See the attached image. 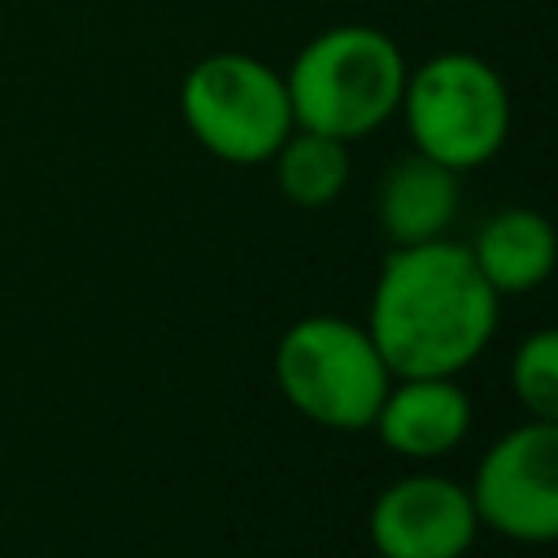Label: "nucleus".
Instances as JSON below:
<instances>
[{"label":"nucleus","mask_w":558,"mask_h":558,"mask_svg":"<svg viewBox=\"0 0 558 558\" xmlns=\"http://www.w3.org/2000/svg\"><path fill=\"white\" fill-rule=\"evenodd\" d=\"M480 519L466 484L449 475H401L366 514V536L379 558H462L475 545Z\"/></svg>","instance_id":"nucleus-7"},{"label":"nucleus","mask_w":558,"mask_h":558,"mask_svg":"<svg viewBox=\"0 0 558 558\" xmlns=\"http://www.w3.org/2000/svg\"><path fill=\"white\" fill-rule=\"evenodd\" d=\"M405 70V52L388 31L371 22L327 26L283 70L292 122L344 144L366 140L397 113Z\"/></svg>","instance_id":"nucleus-2"},{"label":"nucleus","mask_w":558,"mask_h":558,"mask_svg":"<svg viewBox=\"0 0 558 558\" xmlns=\"http://www.w3.org/2000/svg\"><path fill=\"white\" fill-rule=\"evenodd\" d=\"M466 248L497 296L541 288L554 270V257H558V240H554L549 218L536 209H523V205L497 209L475 231V240Z\"/></svg>","instance_id":"nucleus-10"},{"label":"nucleus","mask_w":558,"mask_h":558,"mask_svg":"<svg viewBox=\"0 0 558 558\" xmlns=\"http://www.w3.org/2000/svg\"><path fill=\"white\" fill-rule=\"evenodd\" d=\"M497 331V292L480 275L466 244L423 240L392 244L379 266L366 336L392 379L458 375Z\"/></svg>","instance_id":"nucleus-1"},{"label":"nucleus","mask_w":558,"mask_h":558,"mask_svg":"<svg viewBox=\"0 0 558 558\" xmlns=\"http://www.w3.org/2000/svg\"><path fill=\"white\" fill-rule=\"evenodd\" d=\"M179 113L192 140L231 166H262L292 135L283 74L253 52H209L179 83Z\"/></svg>","instance_id":"nucleus-4"},{"label":"nucleus","mask_w":558,"mask_h":558,"mask_svg":"<svg viewBox=\"0 0 558 558\" xmlns=\"http://www.w3.org/2000/svg\"><path fill=\"white\" fill-rule=\"evenodd\" d=\"M371 427L379 440L410 458V462H432L458 449L471 432V397L453 384V375H410L392 379Z\"/></svg>","instance_id":"nucleus-8"},{"label":"nucleus","mask_w":558,"mask_h":558,"mask_svg":"<svg viewBox=\"0 0 558 558\" xmlns=\"http://www.w3.org/2000/svg\"><path fill=\"white\" fill-rule=\"evenodd\" d=\"M480 527L523 545L558 536V423L532 418L510 427L466 484Z\"/></svg>","instance_id":"nucleus-6"},{"label":"nucleus","mask_w":558,"mask_h":558,"mask_svg":"<svg viewBox=\"0 0 558 558\" xmlns=\"http://www.w3.org/2000/svg\"><path fill=\"white\" fill-rule=\"evenodd\" d=\"M510 388L532 418H558V336L532 331L510 357Z\"/></svg>","instance_id":"nucleus-12"},{"label":"nucleus","mask_w":558,"mask_h":558,"mask_svg":"<svg viewBox=\"0 0 558 558\" xmlns=\"http://www.w3.org/2000/svg\"><path fill=\"white\" fill-rule=\"evenodd\" d=\"M458 205L462 174L423 153H401L375 187V218L392 244L440 240L458 218Z\"/></svg>","instance_id":"nucleus-9"},{"label":"nucleus","mask_w":558,"mask_h":558,"mask_svg":"<svg viewBox=\"0 0 558 558\" xmlns=\"http://www.w3.org/2000/svg\"><path fill=\"white\" fill-rule=\"evenodd\" d=\"M414 153L449 166L475 170L493 161L510 135V92L506 78L480 52H432L405 70L397 105Z\"/></svg>","instance_id":"nucleus-3"},{"label":"nucleus","mask_w":558,"mask_h":558,"mask_svg":"<svg viewBox=\"0 0 558 558\" xmlns=\"http://www.w3.org/2000/svg\"><path fill=\"white\" fill-rule=\"evenodd\" d=\"M275 384L296 414L331 432L371 427L392 375L366 327L310 314L292 323L275 349Z\"/></svg>","instance_id":"nucleus-5"},{"label":"nucleus","mask_w":558,"mask_h":558,"mask_svg":"<svg viewBox=\"0 0 558 558\" xmlns=\"http://www.w3.org/2000/svg\"><path fill=\"white\" fill-rule=\"evenodd\" d=\"M275 183L301 209L331 205L349 183V144L323 131L292 126V135L275 148Z\"/></svg>","instance_id":"nucleus-11"}]
</instances>
